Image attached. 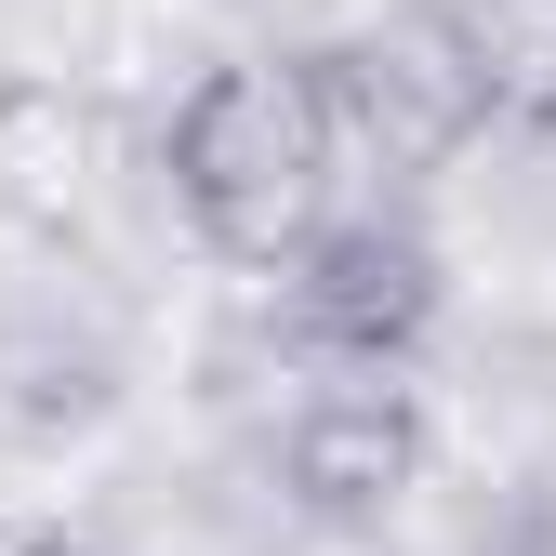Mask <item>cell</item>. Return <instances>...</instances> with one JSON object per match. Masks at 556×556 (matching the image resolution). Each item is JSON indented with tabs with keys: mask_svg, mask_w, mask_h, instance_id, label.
Here are the masks:
<instances>
[{
	"mask_svg": "<svg viewBox=\"0 0 556 556\" xmlns=\"http://www.w3.org/2000/svg\"><path fill=\"white\" fill-rule=\"evenodd\" d=\"M331 106L305 53H239L173 106V199L226 265H292L331 226Z\"/></svg>",
	"mask_w": 556,
	"mask_h": 556,
	"instance_id": "obj_1",
	"label": "cell"
},
{
	"mask_svg": "<svg viewBox=\"0 0 556 556\" xmlns=\"http://www.w3.org/2000/svg\"><path fill=\"white\" fill-rule=\"evenodd\" d=\"M438 305H451V278H438V239L410 213H344L278 265V331L318 371H397L438 331Z\"/></svg>",
	"mask_w": 556,
	"mask_h": 556,
	"instance_id": "obj_2",
	"label": "cell"
},
{
	"mask_svg": "<svg viewBox=\"0 0 556 556\" xmlns=\"http://www.w3.org/2000/svg\"><path fill=\"white\" fill-rule=\"evenodd\" d=\"M318 66V106H331V147L344 160H384V173H438L477 106H491V66L438 27H371V40H331Z\"/></svg>",
	"mask_w": 556,
	"mask_h": 556,
	"instance_id": "obj_3",
	"label": "cell"
},
{
	"mask_svg": "<svg viewBox=\"0 0 556 556\" xmlns=\"http://www.w3.org/2000/svg\"><path fill=\"white\" fill-rule=\"evenodd\" d=\"M425 410H410L397 371H331L292 438H278V504H292L305 530H384L410 491H425Z\"/></svg>",
	"mask_w": 556,
	"mask_h": 556,
	"instance_id": "obj_4",
	"label": "cell"
},
{
	"mask_svg": "<svg viewBox=\"0 0 556 556\" xmlns=\"http://www.w3.org/2000/svg\"><path fill=\"white\" fill-rule=\"evenodd\" d=\"M14 556H80V543H14Z\"/></svg>",
	"mask_w": 556,
	"mask_h": 556,
	"instance_id": "obj_5",
	"label": "cell"
},
{
	"mask_svg": "<svg viewBox=\"0 0 556 556\" xmlns=\"http://www.w3.org/2000/svg\"><path fill=\"white\" fill-rule=\"evenodd\" d=\"M517 556H556V543H517Z\"/></svg>",
	"mask_w": 556,
	"mask_h": 556,
	"instance_id": "obj_6",
	"label": "cell"
}]
</instances>
